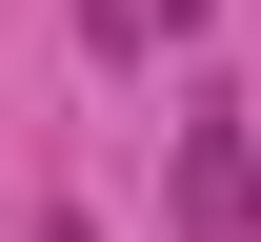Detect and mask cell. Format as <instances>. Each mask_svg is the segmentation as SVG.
<instances>
[{
  "mask_svg": "<svg viewBox=\"0 0 261 242\" xmlns=\"http://www.w3.org/2000/svg\"><path fill=\"white\" fill-rule=\"evenodd\" d=\"M161 202H181V242H241V222H261V141H241V101H181Z\"/></svg>",
  "mask_w": 261,
  "mask_h": 242,
  "instance_id": "1",
  "label": "cell"
},
{
  "mask_svg": "<svg viewBox=\"0 0 261 242\" xmlns=\"http://www.w3.org/2000/svg\"><path fill=\"white\" fill-rule=\"evenodd\" d=\"M40 242H81V222H40Z\"/></svg>",
  "mask_w": 261,
  "mask_h": 242,
  "instance_id": "2",
  "label": "cell"
}]
</instances>
